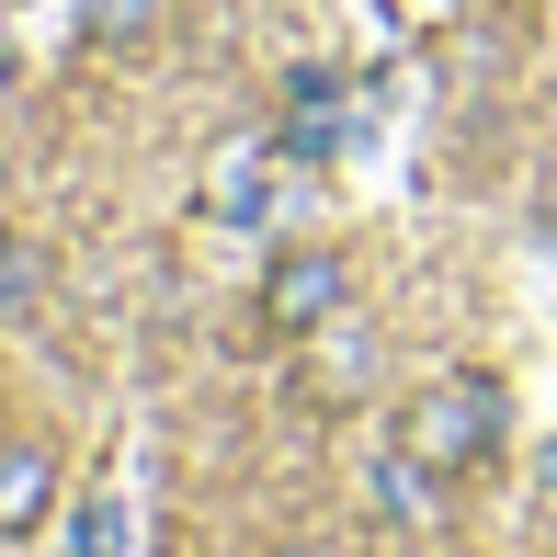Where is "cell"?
<instances>
[{
    "label": "cell",
    "instance_id": "277c9868",
    "mask_svg": "<svg viewBox=\"0 0 557 557\" xmlns=\"http://www.w3.org/2000/svg\"><path fill=\"white\" fill-rule=\"evenodd\" d=\"M375 500H387L398 523H433V512H444V467H421V455L398 444L387 467H375Z\"/></svg>",
    "mask_w": 557,
    "mask_h": 557
},
{
    "label": "cell",
    "instance_id": "ba28073f",
    "mask_svg": "<svg viewBox=\"0 0 557 557\" xmlns=\"http://www.w3.org/2000/svg\"><path fill=\"white\" fill-rule=\"evenodd\" d=\"M23 285H35V250H23V239H0V296H23Z\"/></svg>",
    "mask_w": 557,
    "mask_h": 557
},
{
    "label": "cell",
    "instance_id": "6da1fadb",
    "mask_svg": "<svg viewBox=\"0 0 557 557\" xmlns=\"http://www.w3.org/2000/svg\"><path fill=\"white\" fill-rule=\"evenodd\" d=\"M500 421H512V398H500V375H444V387H421L410 398V421H398V444H410L421 455V467H490V455H500Z\"/></svg>",
    "mask_w": 557,
    "mask_h": 557
},
{
    "label": "cell",
    "instance_id": "9c48e42d",
    "mask_svg": "<svg viewBox=\"0 0 557 557\" xmlns=\"http://www.w3.org/2000/svg\"><path fill=\"white\" fill-rule=\"evenodd\" d=\"M273 557H342V546H273Z\"/></svg>",
    "mask_w": 557,
    "mask_h": 557
},
{
    "label": "cell",
    "instance_id": "3957f363",
    "mask_svg": "<svg viewBox=\"0 0 557 557\" xmlns=\"http://www.w3.org/2000/svg\"><path fill=\"white\" fill-rule=\"evenodd\" d=\"M58 512V455L46 444H0V535H35Z\"/></svg>",
    "mask_w": 557,
    "mask_h": 557
},
{
    "label": "cell",
    "instance_id": "5b68a950",
    "mask_svg": "<svg viewBox=\"0 0 557 557\" xmlns=\"http://www.w3.org/2000/svg\"><path fill=\"white\" fill-rule=\"evenodd\" d=\"M206 206L216 216H262V148H250V137H227L206 160Z\"/></svg>",
    "mask_w": 557,
    "mask_h": 557
},
{
    "label": "cell",
    "instance_id": "8992f818",
    "mask_svg": "<svg viewBox=\"0 0 557 557\" xmlns=\"http://www.w3.org/2000/svg\"><path fill=\"white\" fill-rule=\"evenodd\" d=\"M148 23H160V0H81V35L103 46V58H125V46H148Z\"/></svg>",
    "mask_w": 557,
    "mask_h": 557
},
{
    "label": "cell",
    "instance_id": "52a82bcc",
    "mask_svg": "<svg viewBox=\"0 0 557 557\" xmlns=\"http://www.w3.org/2000/svg\"><path fill=\"white\" fill-rule=\"evenodd\" d=\"M81 557H125V500H91L81 512Z\"/></svg>",
    "mask_w": 557,
    "mask_h": 557
},
{
    "label": "cell",
    "instance_id": "7a4b0ae2",
    "mask_svg": "<svg viewBox=\"0 0 557 557\" xmlns=\"http://www.w3.org/2000/svg\"><path fill=\"white\" fill-rule=\"evenodd\" d=\"M342 319V250H285V262L262 273V331L250 342H308Z\"/></svg>",
    "mask_w": 557,
    "mask_h": 557
}]
</instances>
